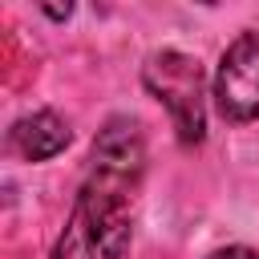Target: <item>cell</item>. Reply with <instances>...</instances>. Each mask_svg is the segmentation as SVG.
I'll return each instance as SVG.
<instances>
[{
  "instance_id": "obj_1",
  "label": "cell",
  "mask_w": 259,
  "mask_h": 259,
  "mask_svg": "<svg viewBox=\"0 0 259 259\" xmlns=\"http://www.w3.org/2000/svg\"><path fill=\"white\" fill-rule=\"evenodd\" d=\"M146 166L142 130L134 117H113L93 142V166L81 182L65 235L53 259H121L130 247V202Z\"/></svg>"
},
{
  "instance_id": "obj_2",
  "label": "cell",
  "mask_w": 259,
  "mask_h": 259,
  "mask_svg": "<svg viewBox=\"0 0 259 259\" xmlns=\"http://www.w3.org/2000/svg\"><path fill=\"white\" fill-rule=\"evenodd\" d=\"M142 81L170 109L178 138L186 146L202 142L206 113H202V69H198V61L186 57V53H178V49H162V53H154L146 61Z\"/></svg>"
},
{
  "instance_id": "obj_3",
  "label": "cell",
  "mask_w": 259,
  "mask_h": 259,
  "mask_svg": "<svg viewBox=\"0 0 259 259\" xmlns=\"http://www.w3.org/2000/svg\"><path fill=\"white\" fill-rule=\"evenodd\" d=\"M214 105L227 121L259 117V28L243 32L223 53L214 73Z\"/></svg>"
},
{
  "instance_id": "obj_4",
  "label": "cell",
  "mask_w": 259,
  "mask_h": 259,
  "mask_svg": "<svg viewBox=\"0 0 259 259\" xmlns=\"http://www.w3.org/2000/svg\"><path fill=\"white\" fill-rule=\"evenodd\" d=\"M8 146L28 162H45V158H53L69 146V125L53 109H36V113H24L20 121H12Z\"/></svg>"
},
{
  "instance_id": "obj_5",
  "label": "cell",
  "mask_w": 259,
  "mask_h": 259,
  "mask_svg": "<svg viewBox=\"0 0 259 259\" xmlns=\"http://www.w3.org/2000/svg\"><path fill=\"white\" fill-rule=\"evenodd\" d=\"M210 259H259L251 247H223V251H214Z\"/></svg>"
}]
</instances>
